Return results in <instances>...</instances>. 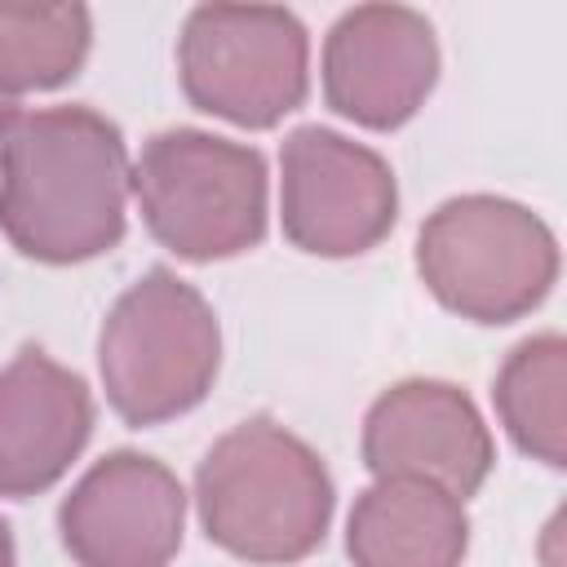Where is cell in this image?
<instances>
[{
    "instance_id": "cell-1",
    "label": "cell",
    "mask_w": 567,
    "mask_h": 567,
    "mask_svg": "<svg viewBox=\"0 0 567 567\" xmlns=\"http://www.w3.org/2000/svg\"><path fill=\"white\" fill-rule=\"evenodd\" d=\"M128 146L93 106L0 115V235L31 261L75 266L128 230Z\"/></svg>"
},
{
    "instance_id": "cell-2",
    "label": "cell",
    "mask_w": 567,
    "mask_h": 567,
    "mask_svg": "<svg viewBox=\"0 0 567 567\" xmlns=\"http://www.w3.org/2000/svg\"><path fill=\"white\" fill-rule=\"evenodd\" d=\"M337 509L323 456L270 416L226 430L195 465V514L204 536L239 563L292 567L310 558Z\"/></svg>"
},
{
    "instance_id": "cell-3",
    "label": "cell",
    "mask_w": 567,
    "mask_h": 567,
    "mask_svg": "<svg viewBox=\"0 0 567 567\" xmlns=\"http://www.w3.org/2000/svg\"><path fill=\"white\" fill-rule=\"evenodd\" d=\"M128 195L155 244L182 261H226L252 252L270 226V173L257 146L164 128L142 142Z\"/></svg>"
},
{
    "instance_id": "cell-4",
    "label": "cell",
    "mask_w": 567,
    "mask_h": 567,
    "mask_svg": "<svg viewBox=\"0 0 567 567\" xmlns=\"http://www.w3.org/2000/svg\"><path fill=\"white\" fill-rule=\"evenodd\" d=\"M221 368V323L208 297L155 266L128 284L97 332V377L111 412L133 425H164L199 408Z\"/></svg>"
},
{
    "instance_id": "cell-5",
    "label": "cell",
    "mask_w": 567,
    "mask_h": 567,
    "mask_svg": "<svg viewBox=\"0 0 567 567\" xmlns=\"http://www.w3.org/2000/svg\"><path fill=\"white\" fill-rule=\"evenodd\" d=\"M558 239L540 213L505 195H452L416 235V275L430 297L470 323H514L558 284Z\"/></svg>"
},
{
    "instance_id": "cell-6",
    "label": "cell",
    "mask_w": 567,
    "mask_h": 567,
    "mask_svg": "<svg viewBox=\"0 0 567 567\" xmlns=\"http://www.w3.org/2000/svg\"><path fill=\"white\" fill-rule=\"evenodd\" d=\"M186 102L235 128H275L310 93V31L279 4H195L177 35Z\"/></svg>"
},
{
    "instance_id": "cell-7",
    "label": "cell",
    "mask_w": 567,
    "mask_h": 567,
    "mask_svg": "<svg viewBox=\"0 0 567 567\" xmlns=\"http://www.w3.org/2000/svg\"><path fill=\"white\" fill-rule=\"evenodd\" d=\"M399 221V182L381 151L301 124L279 146V226L310 257L372 252Z\"/></svg>"
},
{
    "instance_id": "cell-8",
    "label": "cell",
    "mask_w": 567,
    "mask_h": 567,
    "mask_svg": "<svg viewBox=\"0 0 567 567\" xmlns=\"http://www.w3.org/2000/svg\"><path fill=\"white\" fill-rule=\"evenodd\" d=\"M58 536L75 567H168L186 536V487L146 452H106L62 496Z\"/></svg>"
},
{
    "instance_id": "cell-9",
    "label": "cell",
    "mask_w": 567,
    "mask_h": 567,
    "mask_svg": "<svg viewBox=\"0 0 567 567\" xmlns=\"http://www.w3.org/2000/svg\"><path fill=\"white\" fill-rule=\"evenodd\" d=\"M323 102L372 133L403 128L439 84V40L425 13L408 4H354L328 35L319 58Z\"/></svg>"
},
{
    "instance_id": "cell-10",
    "label": "cell",
    "mask_w": 567,
    "mask_h": 567,
    "mask_svg": "<svg viewBox=\"0 0 567 567\" xmlns=\"http://www.w3.org/2000/svg\"><path fill=\"white\" fill-rule=\"evenodd\" d=\"M359 456L372 478H430L470 501L496 465V443L461 385L439 377H408L381 390L363 412Z\"/></svg>"
},
{
    "instance_id": "cell-11",
    "label": "cell",
    "mask_w": 567,
    "mask_h": 567,
    "mask_svg": "<svg viewBox=\"0 0 567 567\" xmlns=\"http://www.w3.org/2000/svg\"><path fill=\"white\" fill-rule=\"evenodd\" d=\"M93 390L40 346L0 368V496L27 501L62 483L93 439Z\"/></svg>"
},
{
    "instance_id": "cell-12",
    "label": "cell",
    "mask_w": 567,
    "mask_h": 567,
    "mask_svg": "<svg viewBox=\"0 0 567 567\" xmlns=\"http://www.w3.org/2000/svg\"><path fill=\"white\" fill-rule=\"evenodd\" d=\"M354 567H461L470 554L465 501L430 478H372L346 518Z\"/></svg>"
},
{
    "instance_id": "cell-13",
    "label": "cell",
    "mask_w": 567,
    "mask_h": 567,
    "mask_svg": "<svg viewBox=\"0 0 567 567\" xmlns=\"http://www.w3.org/2000/svg\"><path fill=\"white\" fill-rule=\"evenodd\" d=\"M492 403L496 416L509 434V443L549 465H567V341L563 332H536L523 337L496 381H492Z\"/></svg>"
},
{
    "instance_id": "cell-14",
    "label": "cell",
    "mask_w": 567,
    "mask_h": 567,
    "mask_svg": "<svg viewBox=\"0 0 567 567\" xmlns=\"http://www.w3.org/2000/svg\"><path fill=\"white\" fill-rule=\"evenodd\" d=\"M89 49L93 13L84 4H0V115L71 84Z\"/></svg>"
},
{
    "instance_id": "cell-15",
    "label": "cell",
    "mask_w": 567,
    "mask_h": 567,
    "mask_svg": "<svg viewBox=\"0 0 567 567\" xmlns=\"http://www.w3.org/2000/svg\"><path fill=\"white\" fill-rule=\"evenodd\" d=\"M0 567H18V545H13V527L0 518Z\"/></svg>"
}]
</instances>
